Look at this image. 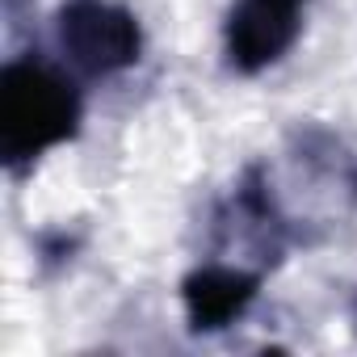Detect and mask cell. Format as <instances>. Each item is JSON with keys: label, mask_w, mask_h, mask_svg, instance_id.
Instances as JSON below:
<instances>
[{"label": "cell", "mask_w": 357, "mask_h": 357, "mask_svg": "<svg viewBox=\"0 0 357 357\" xmlns=\"http://www.w3.org/2000/svg\"><path fill=\"white\" fill-rule=\"evenodd\" d=\"M80 126L76 89L47 63L17 59L0 72V155L5 164L38 160Z\"/></svg>", "instance_id": "6da1fadb"}, {"label": "cell", "mask_w": 357, "mask_h": 357, "mask_svg": "<svg viewBox=\"0 0 357 357\" xmlns=\"http://www.w3.org/2000/svg\"><path fill=\"white\" fill-rule=\"evenodd\" d=\"M303 9L307 0H236V9L227 13V30H223L231 68L244 76L273 68L298 43Z\"/></svg>", "instance_id": "3957f363"}, {"label": "cell", "mask_w": 357, "mask_h": 357, "mask_svg": "<svg viewBox=\"0 0 357 357\" xmlns=\"http://www.w3.org/2000/svg\"><path fill=\"white\" fill-rule=\"evenodd\" d=\"M257 286H261L257 273H244V269H231V265H202V269H194L185 278V290H181L190 328H198V332L227 328L257 298Z\"/></svg>", "instance_id": "277c9868"}, {"label": "cell", "mask_w": 357, "mask_h": 357, "mask_svg": "<svg viewBox=\"0 0 357 357\" xmlns=\"http://www.w3.org/2000/svg\"><path fill=\"white\" fill-rule=\"evenodd\" d=\"M59 47L89 76H114L139 63V22L109 0H68L59 9Z\"/></svg>", "instance_id": "7a4b0ae2"}]
</instances>
